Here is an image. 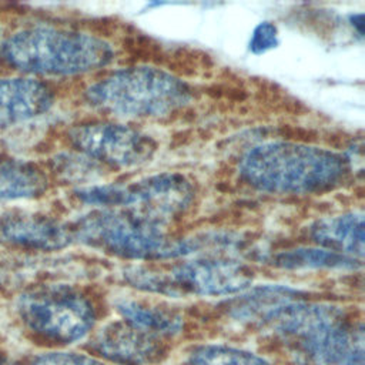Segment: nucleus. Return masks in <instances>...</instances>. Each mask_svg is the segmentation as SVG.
<instances>
[{"label": "nucleus", "instance_id": "obj_1", "mask_svg": "<svg viewBox=\"0 0 365 365\" xmlns=\"http://www.w3.org/2000/svg\"><path fill=\"white\" fill-rule=\"evenodd\" d=\"M241 178L269 194H314L339 185L348 171L342 155L305 144L264 143L240 160Z\"/></svg>", "mask_w": 365, "mask_h": 365}, {"label": "nucleus", "instance_id": "obj_2", "mask_svg": "<svg viewBox=\"0 0 365 365\" xmlns=\"http://www.w3.org/2000/svg\"><path fill=\"white\" fill-rule=\"evenodd\" d=\"M264 324L312 365H364L362 331H355L336 307L294 299Z\"/></svg>", "mask_w": 365, "mask_h": 365}, {"label": "nucleus", "instance_id": "obj_3", "mask_svg": "<svg viewBox=\"0 0 365 365\" xmlns=\"http://www.w3.org/2000/svg\"><path fill=\"white\" fill-rule=\"evenodd\" d=\"M3 56L16 68L46 76H74L108 66L114 50L106 40L73 30L30 27L3 43Z\"/></svg>", "mask_w": 365, "mask_h": 365}, {"label": "nucleus", "instance_id": "obj_4", "mask_svg": "<svg viewBox=\"0 0 365 365\" xmlns=\"http://www.w3.org/2000/svg\"><path fill=\"white\" fill-rule=\"evenodd\" d=\"M187 83L157 67L134 66L115 70L86 90L87 103L120 118H161L191 100Z\"/></svg>", "mask_w": 365, "mask_h": 365}, {"label": "nucleus", "instance_id": "obj_5", "mask_svg": "<svg viewBox=\"0 0 365 365\" xmlns=\"http://www.w3.org/2000/svg\"><path fill=\"white\" fill-rule=\"evenodd\" d=\"M71 230L73 240L103 252L134 261L175 259L194 254L198 240L170 237L163 224L121 210H94Z\"/></svg>", "mask_w": 365, "mask_h": 365}, {"label": "nucleus", "instance_id": "obj_6", "mask_svg": "<svg viewBox=\"0 0 365 365\" xmlns=\"http://www.w3.org/2000/svg\"><path fill=\"white\" fill-rule=\"evenodd\" d=\"M76 197L97 210H121L158 224L180 217L194 201V187L181 174L161 173L130 184H91Z\"/></svg>", "mask_w": 365, "mask_h": 365}, {"label": "nucleus", "instance_id": "obj_7", "mask_svg": "<svg viewBox=\"0 0 365 365\" xmlns=\"http://www.w3.org/2000/svg\"><path fill=\"white\" fill-rule=\"evenodd\" d=\"M19 311L31 331L60 344L83 339L96 322L90 301L64 285L26 292L19 301Z\"/></svg>", "mask_w": 365, "mask_h": 365}, {"label": "nucleus", "instance_id": "obj_8", "mask_svg": "<svg viewBox=\"0 0 365 365\" xmlns=\"http://www.w3.org/2000/svg\"><path fill=\"white\" fill-rule=\"evenodd\" d=\"M68 140L80 154L114 168L143 165L153 158L157 150L150 135L118 123L74 125L68 131Z\"/></svg>", "mask_w": 365, "mask_h": 365}, {"label": "nucleus", "instance_id": "obj_9", "mask_svg": "<svg viewBox=\"0 0 365 365\" xmlns=\"http://www.w3.org/2000/svg\"><path fill=\"white\" fill-rule=\"evenodd\" d=\"M167 274L171 295H232L252 284V271L242 262L225 257H201L174 265Z\"/></svg>", "mask_w": 365, "mask_h": 365}, {"label": "nucleus", "instance_id": "obj_10", "mask_svg": "<svg viewBox=\"0 0 365 365\" xmlns=\"http://www.w3.org/2000/svg\"><path fill=\"white\" fill-rule=\"evenodd\" d=\"M91 348L104 359L120 365H151L165 355L161 338L123 319L100 328L91 341Z\"/></svg>", "mask_w": 365, "mask_h": 365}, {"label": "nucleus", "instance_id": "obj_11", "mask_svg": "<svg viewBox=\"0 0 365 365\" xmlns=\"http://www.w3.org/2000/svg\"><path fill=\"white\" fill-rule=\"evenodd\" d=\"M0 235L11 244L40 251H57L73 241L71 230L61 222L26 212L4 215L0 220Z\"/></svg>", "mask_w": 365, "mask_h": 365}, {"label": "nucleus", "instance_id": "obj_12", "mask_svg": "<svg viewBox=\"0 0 365 365\" xmlns=\"http://www.w3.org/2000/svg\"><path fill=\"white\" fill-rule=\"evenodd\" d=\"M53 106L51 90L27 77L0 78V125L31 120Z\"/></svg>", "mask_w": 365, "mask_h": 365}, {"label": "nucleus", "instance_id": "obj_13", "mask_svg": "<svg viewBox=\"0 0 365 365\" xmlns=\"http://www.w3.org/2000/svg\"><path fill=\"white\" fill-rule=\"evenodd\" d=\"M309 235L321 248L361 261L364 257V214L344 212L317 220Z\"/></svg>", "mask_w": 365, "mask_h": 365}, {"label": "nucleus", "instance_id": "obj_14", "mask_svg": "<svg viewBox=\"0 0 365 365\" xmlns=\"http://www.w3.org/2000/svg\"><path fill=\"white\" fill-rule=\"evenodd\" d=\"M114 307L124 322L158 338L173 336L182 328V317L168 307L131 297L118 298Z\"/></svg>", "mask_w": 365, "mask_h": 365}, {"label": "nucleus", "instance_id": "obj_15", "mask_svg": "<svg viewBox=\"0 0 365 365\" xmlns=\"http://www.w3.org/2000/svg\"><path fill=\"white\" fill-rule=\"evenodd\" d=\"M297 289L285 285L257 287L231 301L230 315L237 321L262 324L277 308L297 299Z\"/></svg>", "mask_w": 365, "mask_h": 365}, {"label": "nucleus", "instance_id": "obj_16", "mask_svg": "<svg viewBox=\"0 0 365 365\" xmlns=\"http://www.w3.org/2000/svg\"><path fill=\"white\" fill-rule=\"evenodd\" d=\"M46 188L47 177L37 165L0 155V200L36 198Z\"/></svg>", "mask_w": 365, "mask_h": 365}, {"label": "nucleus", "instance_id": "obj_17", "mask_svg": "<svg viewBox=\"0 0 365 365\" xmlns=\"http://www.w3.org/2000/svg\"><path fill=\"white\" fill-rule=\"evenodd\" d=\"M272 264L284 269H348L359 262L351 257L327 248H294L279 251L272 257Z\"/></svg>", "mask_w": 365, "mask_h": 365}, {"label": "nucleus", "instance_id": "obj_18", "mask_svg": "<svg viewBox=\"0 0 365 365\" xmlns=\"http://www.w3.org/2000/svg\"><path fill=\"white\" fill-rule=\"evenodd\" d=\"M187 365H271L265 358L227 345H201L191 351Z\"/></svg>", "mask_w": 365, "mask_h": 365}, {"label": "nucleus", "instance_id": "obj_19", "mask_svg": "<svg viewBox=\"0 0 365 365\" xmlns=\"http://www.w3.org/2000/svg\"><path fill=\"white\" fill-rule=\"evenodd\" d=\"M58 171L70 180L84 181L96 180L101 175L103 165L97 161L80 154V155H63L57 160Z\"/></svg>", "mask_w": 365, "mask_h": 365}, {"label": "nucleus", "instance_id": "obj_20", "mask_svg": "<svg viewBox=\"0 0 365 365\" xmlns=\"http://www.w3.org/2000/svg\"><path fill=\"white\" fill-rule=\"evenodd\" d=\"M279 44L278 27L272 21L258 23L250 37L248 48L252 54H264Z\"/></svg>", "mask_w": 365, "mask_h": 365}, {"label": "nucleus", "instance_id": "obj_21", "mask_svg": "<svg viewBox=\"0 0 365 365\" xmlns=\"http://www.w3.org/2000/svg\"><path fill=\"white\" fill-rule=\"evenodd\" d=\"M30 365H107L103 361L76 352H47L36 356Z\"/></svg>", "mask_w": 365, "mask_h": 365}, {"label": "nucleus", "instance_id": "obj_22", "mask_svg": "<svg viewBox=\"0 0 365 365\" xmlns=\"http://www.w3.org/2000/svg\"><path fill=\"white\" fill-rule=\"evenodd\" d=\"M0 365H13V364H11V362H9L6 358L0 356Z\"/></svg>", "mask_w": 365, "mask_h": 365}, {"label": "nucleus", "instance_id": "obj_23", "mask_svg": "<svg viewBox=\"0 0 365 365\" xmlns=\"http://www.w3.org/2000/svg\"><path fill=\"white\" fill-rule=\"evenodd\" d=\"M3 50V43H1V37H0V51Z\"/></svg>", "mask_w": 365, "mask_h": 365}]
</instances>
